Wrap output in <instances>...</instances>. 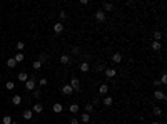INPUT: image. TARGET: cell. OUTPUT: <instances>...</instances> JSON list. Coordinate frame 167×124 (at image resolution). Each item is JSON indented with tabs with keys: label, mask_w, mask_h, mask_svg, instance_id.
I'll use <instances>...</instances> for the list:
<instances>
[{
	"label": "cell",
	"mask_w": 167,
	"mask_h": 124,
	"mask_svg": "<svg viewBox=\"0 0 167 124\" xmlns=\"http://www.w3.org/2000/svg\"><path fill=\"white\" fill-rule=\"evenodd\" d=\"M70 87H72L74 91H77V92H79L80 91V81L77 79V77H72V79H70V84H69Z\"/></svg>",
	"instance_id": "obj_1"
},
{
	"label": "cell",
	"mask_w": 167,
	"mask_h": 124,
	"mask_svg": "<svg viewBox=\"0 0 167 124\" xmlns=\"http://www.w3.org/2000/svg\"><path fill=\"white\" fill-rule=\"evenodd\" d=\"M154 97L155 99H157V101H165V92H164V91H155V92H154Z\"/></svg>",
	"instance_id": "obj_2"
},
{
	"label": "cell",
	"mask_w": 167,
	"mask_h": 124,
	"mask_svg": "<svg viewBox=\"0 0 167 124\" xmlns=\"http://www.w3.org/2000/svg\"><path fill=\"white\" fill-rule=\"evenodd\" d=\"M95 19H97L99 22H104L105 20V12L104 10H97V12H95Z\"/></svg>",
	"instance_id": "obj_3"
},
{
	"label": "cell",
	"mask_w": 167,
	"mask_h": 124,
	"mask_svg": "<svg viewBox=\"0 0 167 124\" xmlns=\"http://www.w3.org/2000/svg\"><path fill=\"white\" fill-rule=\"evenodd\" d=\"M30 111H32V112H37V114H40V112L44 111V106H42L40 102H37V104H34V107H32Z\"/></svg>",
	"instance_id": "obj_4"
},
{
	"label": "cell",
	"mask_w": 167,
	"mask_h": 124,
	"mask_svg": "<svg viewBox=\"0 0 167 124\" xmlns=\"http://www.w3.org/2000/svg\"><path fill=\"white\" fill-rule=\"evenodd\" d=\"M62 92L65 94V96H72V94H74V89L69 86V84H65V86L62 87Z\"/></svg>",
	"instance_id": "obj_5"
},
{
	"label": "cell",
	"mask_w": 167,
	"mask_h": 124,
	"mask_svg": "<svg viewBox=\"0 0 167 124\" xmlns=\"http://www.w3.org/2000/svg\"><path fill=\"white\" fill-rule=\"evenodd\" d=\"M25 87H27V91H34V89H35V81H34V79L25 81Z\"/></svg>",
	"instance_id": "obj_6"
},
{
	"label": "cell",
	"mask_w": 167,
	"mask_h": 124,
	"mask_svg": "<svg viewBox=\"0 0 167 124\" xmlns=\"http://www.w3.org/2000/svg\"><path fill=\"white\" fill-rule=\"evenodd\" d=\"M54 32H55V34H62V32H63V24L62 22H57L54 25Z\"/></svg>",
	"instance_id": "obj_7"
},
{
	"label": "cell",
	"mask_w": 167,
	"mask_h": 124,
	"mask_svg": "<svg viewBox=\"0 0 167 124\" xmlns=\"http://www.w3.org/2000/svg\"><path fill=\"white\" fill-rule=\"evenodd\" d=\"M52 109H54V112H55V114H60V112L63 111V106L60 104V102H55V104H54V107H52Z\"/></svg>",
	"instance_id": "obj_8"
},
{
	"label": "cell",
	"mask_w": 167,
	"mask_h": 124,
	"mask_svg": "<svg viewBox=\"0 0 167 124\" xmlns=\"http://www.w3.org/2000/svg\"><path fill=\"white\" fill-rule=\"evenodd\" d=\"M115 74H117V70H115V69H112V67H109V69H105V76H107L109 79H112V77L115 76Z\"/></svg>",
	"instance_id": "obj_9"
},
{
	"label": "cell",
	"mask_w": 167,
	"mask_h": 124,
	"mask_svg": "<svg viewBox=\"0 0 167 124\" xmlns=\"http://www.w3.org/2000/svg\"><path fill=\"white\" fill-rule=\"evenodd\" d=\"M22 116H23V119H27V121H30V119H32V116H34V112H32L30 109H25V111L22 112Z\"/></svg>",
	"instance_id": "obj_10"
},
{
	"label": "cell",
	"mask_w": 167,
	"mask_h": 124,
	"mask_svg": "<svg viewBox=\"0 0 167 124\" xmlns=\"http://www.w3.org/2000/svg\"><path fill=\"white\" fill-rule=\"evenodd\" d=\"M60 62H62L63 65H67V64H70V55H67V54L60 55Z\"/></svg>",
	"instance_id": "obj_11"
},
{
	"label": "cell",
	"mask_w": 167,
	"mask_h": 124,
	"mask_svg": "<svg viewBox=\"0 0 167 124\" xmlns=\"http://www.w3.org/2000/svg\"><path fill=\"white\" fill-rule=\"evenodd\" d=\"M107 92H109V86H107V84H102V86L99 87V94L104 96V94H107Z\"/></svg>",
	"instance_id": "obj_12"
},
{
	"label": "cell",
	"mask_w": 167,
	"mask_h": 124,
	"mask_svg": "<svg viewBox=\"0 0 167 124\" xmlns=\"http://www.w3.org/2000/svg\"><path fill=\"white\" fill-rule=\"evenodd\" d=\"M152 49H154L155 52H159V50L162 49V44H161L159 40H154V42H152Z\"/></svg>",
	"instance_id": "obj_13"
},
{
	"label": "cell",
	"mask_w": 167,
	"mask_h": 124,
	"mask_svg": "<svg viewBox=\"0 0 167 124\" xmlns=\"http://www.w3.org/2000/svg\"><path fill=\"white\" fill-rule=\"evenodd\" d=\"M20 102H22V97H20L19 94H15V96L12 97V104H13V106H19Z\"/></svg>",
	"instance_id": "obj_14"
},
{
	"label": "cell",
	"mask_w": 167,
	"mask_h": 124,
	"mask_svg": "<svg viewBox=\"0 0 167 124\" xmlns=\"http://www.w3.org/2000/svg\"><path fill=\"white\" fill-rule=\"evenodd\" d=\"M79 69H80V72H89V69H90V65H89L87 62H82L79 65Z\"/></svg>",
	"instance_id": "obj_15"
},
{
	"label": "cell",
	"mask_w": 167,
	"mask_h": 124,
	"mask_svg": "<svg viewBox=\"0 0 167 124\" xmlns=\"http://www.w3.org/2000/svg\"><path fill=\"white\" fill-rule=\"evenodd\" d=\"M112 61L115 62V64L122 62V54H119V52H117V54H114V55H112Z\"/></svg>",
	"instance_id": "obj_16"
},
{
	"label": "cell",
	"mask_w": 167,
	"mask_h": 124,
	"mask_svg": "<svg viewBox=\"0 0 167 124\" xmlns=\"http://www.w3.org/2000/svg\"><path fill=\"white\" fill-rule=\"evenodd\" d=\"M79 104H72V106H70V107H69V111L70 112H72V114H77V112H79Z\"/></svg>",
	"instance_id": "obj_17"
},
{
	"label": "cell",
	"mask_w": 167,
	"mask_h": 124,
	"mask_svg": "<svg viewBox=\"0 0 167 124\" xmlns=\"http://www.w3.org/2000/svg\"><path fill=\"white\" fill-rule=\"evenodd\" d=\"M80 121H82V122H90V114H87V112H84V114L80 116Z\"/></svg>",
	"instance_id": "obj_18"
},
{
	"label": "cell",
	"mask_w": 167,
	"mask_h": 124,
	"mask_svg": "<svg viewBox=\"0 0 167 124\" xmlns=\"http://www.w3.org/2000/svg\"><path fill=\"white\" fill-rule=\"evenodd\" d=\"M84 109H85V112H87V114H90V112L94 111V106H92L90 102H87V104L84 106Z\"/></svg>",
	"instance_id": "obj_19"
},
{
	"label": "cell",
	"mask_w": 167,
	"mask_h": 124,
	"mask_svg": "<svg viewBox=\"0 0 167 124\" xmlns=\"http://www.w3.org/2000/svg\"><path fill=\"white\" fill-rule=\"evenodd\" d=\"M15 65H17V62H15V59H13V57H10L9 61H7V67L12 69V67H15Z\"/></svg>",
	"instance_id": "obj_20"
},
{
	"label": "cell",
	"mask_w": 167,
	"mask_h": 124,
	"mask_svg": "<svg viewBox=\"0 0 167 124\" xmlns=\"http://www.w3.org/2000/svg\"><path fill=\"white\" fill-rule=\"evenodd\" d=\"M19 81H22V82H25V81H28V76H27V72H20V74H19Z\"/></svg>",
	"instance_id": "obj_21"
},
{
	"label": "cell",
	"mask_w": 167,
	"mask_h": 124,
	"mask_svg": "<svg viewBox=\"0 0 167 124\" xmlns=\"http://www.w3.org/2000/svg\"><path fill=\"white\" fill-rule=\"evenodd\" d=\"M112 97H109V96H107V97H104V106H107V107H110V106H112Z\"/></svg>",
	"instance_id": "obj_22"
},
{
	"label": "cell",
	"mask_w": 167,
	"mask_h": 124,
	"mask_svg": "<svg viewBox=\"0 0 167 124\" xmlns=\"http://www.w3.org/2000/svg\"><path fill=\"white\" fill-rule=\"evenodd\" d=\"M5 87H7V89H9V91H13V89H15V82H12V81H9V82L5 84Z\"/></svg>",
	"instance_id": "obj_23"
},
{
	"label": "cell",
	"mask_w": 167,
	"mask_h": 124,
	"mask_svg": "<svg viewBox=\"0 0 167 124\" xmlns=\"http://www.w3.org/2000/svg\"><path fill=\"white\" fill-rule=\"evenodd\" d=\"M2 122L3 124H12V118H10V116H3V118H2Z\"/></svg>",
	"instance_id": "obj_24"
},
{
	"label": "cell",
	"mask_w": 167,
	"mask_h": 124,
	"mask_svg": "<svg viewBox=\"0 0 167 124\" xmlns=\"http://www.w3.org/2000/svg\"><path fill=\"white\" fill-rule=\"evenodd\" d=\"M104 10L110 12V10H114V5H112V3H104Z\"/></svg>",
	"instance_id": "obj_25"
},
{
	"label": "cell",
	"mask_w": 167,
	"mask_h": 124,
	"mask_svg": "<svg viewBox=\"0 0 167 124\" xmlns=\"http://www.w3.org/2000/svg\"><path fill=\"white\" fill-rule=\"evenodd\" d=\"M13 59H15V62H22L23 61V54H15V57H13Z\"/></svg>",
	"instance_id": "obj_26"
},
{
	"label": "cell",
	"mask_w": 167,
	"mask_h": 124,
	"mask_svg": "<svg viewBox=\"0 0 167 124\" xmlns=\"http://www.w3.org/2000/svg\"><path fill=\"white\" fill-rule=\"evenodd\" d=\"M32 67H34V69H35V70H38V69H40V67H42V62H38V61H35V62H34V65H32Z\"/></svg>",
	"instance_id": "obj_27"
},
{
	"label": "cell",
	"mask_w": 167,
	"mask_h": 124,
	"mask_svg": "<svg viewBox=\"0 0 167 124\" xmlns=\"http://www.w3.org/2000/svg\"><path fill=\"white\" fill-rule=\"evenodd\" d=\"M23 47H25V44H23L22 40H19V42H17V49H19V50H23Z\"/></svg>",
	"instance_id": "obj_28"
},
{
	"label": "cell",
	"mask_w": 167,
	"mask_h": 124,
	"mask_svg": "<svg viewBox=\"0 0 167 124\" xmlns=\"http://www.w3.org/2000/svg\"><path fill=\"white\" fill-rule=\"evenodd\" d=\"M161 39H162V34H161V32H155V34H154V40L161 42Z\"/></svg>",
	"instance_id": "obj_29"
},
{
	"label": "cell",
	"mask_w": 167,
	"mask_h": 124,
	"mask_svg": "<svg viewBox=\"0 0 167 124\" xmlns=\"http://www.w3.org/2000/svg\"><path fill=\"white\" fill-rule=\"evenodd\" d=\"M154 114L155 116H162V109L161 107H154Z\"/></svg>",
	"instance_id": "obj_30"
},
{
	"label": "cell",
	"mask_w": 167,
	"mask_h": 124,
	"mask_svg": "<svg viewBox=\"0 0 167 124\" xmlns=\"http://www.w3.org/2000/svg\"><path fill=\"white\" fill-rule=\"evenodd\" d=\"M159 82H161V84H167V74H162V77H161Z\"/></svg>",
	"instance_id": "obj_31"
},
{
	"label": "cell",
	"mask_w": 167,
	"mask_h": 124,
	"mask_svg": "<svg viewBox=\"0 0 167 124\" xmlns=\"http://www.w3.org/2000/svg\"><path fill=\"white\" fill-rule=\"evenodd\" d=\"M47 82H49V81H47V79H45V77H42V79H40V81H38V84H40V86H42V87H44V86H47Z\"/></svg>",
	"instance_id": "obj_32"
},
{
	"label": "cell",
	"mask_w": 167,
	"mask_h": 124,
	"mask_svg": "<svg viewBox=\"0 0 167 124\" xmlns=\"http://www.w3.org/2000/svg\"><path fill=\"white\" fill-rule=\"evenodd\" d=\"M47 61V54H40V59H38V62H45Z\"/></svg>",
	"instance_id": "obj_33"
},
{
	"label": "cell",
	"mask_w": 167,
	"mask_h": 124,
	"mask_svg": "<svg viewBox=\"0 0 167 124\" xmlns=\"http://www.w3.org/2000/svg\"><path fill=\"white\" fill-rule=\"evenodd\" d=\"M40 96H42V92H40V91H38V89H37V91H35V92H34V97H35V99H40Z\"/></svg>",
	"instance_id": "obj_34"
},
{
	"label": "cell",
	"mask_w": 167,
	"mask_h": 124,
	"mask_svg": "<svg viewBox=\"0 0 167 124\" xmlns=\"http://www.w3.org/2000/svg\"><path fill=\"white\" fill-rule=\"evenodd\" d=\"M59 17H60V20H65V19H67V13H65V12H60Z\"/></svg>",
	"instance_id": "obj_35"
},
{
	"label": "cell",
	"mask_w": 167,
	"mask_h": 124,
	"mask_svg": "<svg viewBox=\"0 0 167 124\" xmlns=\"http://www.w3.org/2000/svg\"><path fill=\"white\" fill-rule=\"evenodd\" d=\"M80 121H79V119H77V118H72V119H70V124H79Z\"/></svg>",
	"instance_id": "obj_36"
},
{
	"label": "cell",
	"mask_w": 167,
	"mask_h": 124,
	"mask_svg": "<svg viewBox=\"0 0 167 124\" xmlns=\"http://www.w3.org/2000/svg\"><path fill=\"white\" fill-rule=\"evenodd\" d=\"M152 124H161V121H154V122H152Z\"/></svg>",
	"instance_id": "obj_37"
},
{
	"label": "cell",
	"mask_w": 167,
	"mask_h": 124,
	"mask_svg": "<svg viewBox=\"0 0 167 124\" xmlns=\"http://www.w3.org/2000/svg\"><path fill=\"white\" fill-rule=\"evenodd\" d=\"M12 124H19V122H15V121H12Z\"/></svg>",
	"instance_id": "obj_38"
}]
</instances>
